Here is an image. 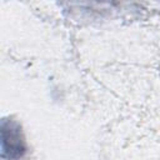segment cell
Returning <instances> with one entry per match:
<instances>
[{
    "label": "cell",
    "mask_w": 160,
    "mask_h": 160,
    "mask_svg": "<svg viewBox=\"0 0 160 160\" xmlns=\"http://www.w3.org/2000/svg\"><path fill=\"white\" fill-rule=\"evenodd\" d=\"M1 149L2 158L6 160H19L26 152V142L21 128L12 120L1 122Z\"/></svg>",
    "instance_id": "6da1fadb"
}]
</instances>
